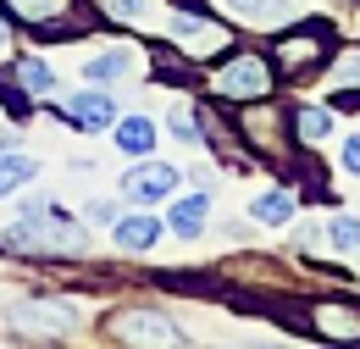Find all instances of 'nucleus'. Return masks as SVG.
<instances>
[{
	"label": "nucleus",
	"mask_w": 360,
	"mask_h": 349,
	"mask_svg": "<svg viewBox=\"0 0 360 349\" xmlns=\"http://www.w3.org/2000/svg\"><path fill=\"white\" fill-rule=\"evenodd\" d=\"M0 244L22 250V255H72V250H84V233L78 227H50L45 211H28V222H17Z\"/></svg>",
	"instance_id": "f257e3e1"
},
{
	"label": "nucleus",
	"mask_w": 360,
	"mask_h": 349,
	"mask_svg": "<svg viewBox=\"0 0 360 349\" xmlns=\"http://www.w3.org/2000/svg\"><path fill=\"white\" fill-rule=\"evenodd\" d=\"M155 239H161V222L155 217H122L117 222V250L144 255V250H155Z\"/></svg>",
	"instance_id": "9d476101"
},
{
	"label": "nucleus",
	"mask_w": 360,
	"mask_h": 349,
	"mask_svg": "<svg viewBox=\"0 0 360 349\" xmlns=\"http://www.w3.org/2000/svg\"><path fill=\"white\" fill-rule=\"evenodd\" d=\"M227 17H238V23H250V28H277L283 17H288V0H217Z\"/></svg>",
	"instance_id": "6e6552de"
},
{
	"label": "nucleus",
	"mask_w": 360,
	"mask_h": 349,
	"mask_svg": "<svg viewBox=\"0 0 360 349\" xmlns=\"http://www.w3.org/2000/svg\"><path fill=\"white\" fill-rule=\"evenodd\" d=\"M105 11H111V17H122V23H139V17L150 11V0H105Z\"/></svg>",
	"instance_id": "412c9836"
},
{
	"label": "nucleus",
	"mask_w": 360,
	"mask_h": 349,
	"mask_svg": "<svg viewBox=\"0 0 360 349\" xmlns=\"http://www.w3.org/2000/svg\"><path fill=\"white\" fill-rule=\"evenodd\" d=\"M0 50H6V23H0Z\"/></svg>",
	"instance_id": "a878e982"
},
{
	"label": "nucleus",
	"mask_w": 360,
	"mask_h": 349,
	"mask_svg": "<svg viewBox=\"0 0 360 349\" xmlns=\"http://www.w3.org/2000/svg\"><path fill=\"white\" fill-rule=\"evenodd\" d=\"M172 189H178V172H172V167H155V161H150V167H134V172L122 177V194L139 200V205H155V200H167Z\"/></svg>",
	"instance_id": "0eeeda50"
},
{
	"label": "nucleus",
	"mask_w": 360,
	"mask_h": 349,
	"mask_svg": "<svg viewBox=\"0 0 360 349\" xmlns=\"http://www.w3.org/2000/svg\"><path fill=\"white\" fill-rule=\"evenodd\" d=\"M266 89H271L266 56H233L217 72V94L222 100H266Z\"/></svg>",
	"instance_id": "7ed1b4c3"
},
{
	"label": "nucleus",
	"mask_w": 360,
	"mask_h": 349,
	"mask_svg": "<svg viewBox=\"0 0 360 349\" xmlns=\"http://www.w3.org/2000/svg\"><path fill=\"white\" fill-rule=\"evenodd\" d=\"M172 39H178L188 56H211V50L227 44V28L217 23V17L194 11V6H178V11H172Z\"/></svg>",
	"instance_id": "20e7f679"
},
{
	"label": "nucleus",
	"mask_w": 360,
	"mask_h": 349,
	"mask_svg": "<svg viewBox=\"0 0 360 349\" xmlns=\"http://www.w3.org/2000/svg\"><path fill=\"white\" fill-rule=\"evenodd\" d=\"M205 217H211V194H188V200H172V233H183V239H200Z\"/></svg>",
	"instance_id": "9b49d317"
},
{
	"label": "nucleus",
	"mask_w": 360,
	"mask_h": 349,
	"mask_svg": "<svg viewBox=\"0 0 360 349\" xmlns=\"http://www.w3.org/2000/svg\"><path fill=\"white\" fill-rule=\"evenodd\" d=\"M34 172H39V161H34V156L0 150V200H6V194H17V189H22V183H28Z\"/></svg>",
	"instance_id": "dca6fc26"
},
{
	"label": "nucleus",
	"mask_w": 360,
	"mask_h": 349,
	"mask_svg": "<svg viewBox=\"0 0 360 349\" xmlns=\"http://www.w3.org/2000/svg\"><path fill=\"white\" fill-rule=\"evenodd\" d=\"M321 50H327V28H321V23H316V28H300V34H288V39L277 44V72H288V78L311 72L316 61H321Z\"/></svg>",
	"instance_id": "39448f33"
},
{
	"label": "nucleus",
	"mask_w": 360,
	"mask_h": 349,
	"mask_svg": "<svg viewBox=\"0 0 360 349\" xmlns=\"http://www.w3.org/2000/svg\"><path fill=\"white\" fill-rule=\"evenodd\" d=\"M311 322L327 338H360V310H349V305H316Z\"/></svg>",
	"instance_id": "f8f14e48"
},
{
	"label": "nucleus",
	"mask_w": 360,
	"mask_h": 349,
	"mask_svg": "<svg viewBox=\"0 0 360 349\" xmlns=\"http://www.w3.org/2000/svg\"><path fill=\"white\" fill-rule=\"evenodd\" d=\"M122 72H134V50H105V56H89V61H84V78H89V84H111V78H122Z\"/></svg>",
	"instance_id": "2eb2a0df"
},
{
	"label": "nucleus",
	"mask_w": 360,
	"mask_h": 349,
	"mask_svg": "<svg viewBox=\"0 0 360 349\" xmlns=\"http://www.w3.org/2000/svg\"><path fill=\"white\" fill-rule=\"evenodd\" d=\"M11 17H22V23H34V28H45V23H56L61 11H72L78 0H0Z\"/></svg>",
	"instance_id": "4468645a"
},
{
	"label": "nucleus",
	"mask_w": 360,
	"mask_h": 349,
	"mask_svg": "<svg viewBox=\"0 0 360 349\" xmlns=\"http://www.w3.org/2000/svg\"><path fill=\"white\" fill-rule=\"evenodd\" d=\"M167 122H172V133H178L183 144H200V128H194V117H188V111H178V106H172V117H167Z\"/></svg>",
	"instance_id": "4be33fe9"
},
{
	"label": "nucleus",
	"mask_w": 360,
	"mask_h": 349,
	"mask_svg": "<svg viewBox=\"0 0 360 349\" xmlns=\"http://www.w3.org/2000/svg\"><path fill=\"white\" fill-rule=\"evenodd\" d=\"M294 128H300V139H305V144H311V139H327V133H333V111L305 106V111H294Z\"/></svg>",
	"instance_id": "6ab92c4d"
},
{
	"label": "nucleus",
	"mask_w": 360,
	"mask_h": 349,
	"mask_svg": "<svg viewBox=\"0 0 360 349\" xmlns=\"http://www.w3.org/2000/svg\"><path fill=\"white\" fill-rule=\"evenodd\" d=\"M117 150L122 156H150L155 150V122L150 117H122L117 122Z\"/></svg>",
	"instance_id": "ddd939ff"
},
{
	"label": "nucleus",
	"mask_w": 360,
	"mask_h": 349,
	"mask_svg": "<svg viewBox=\"0 0 360 349\" xmlns=\"http://www.w3.org/2000/svg\"><path fill=\"white\" fill-rule=\"evenodd\" d=\"M327 244L344 250V255H355L360 250V217H333L327 222Z\"/></svg>",
	"instance_id": "a211bd4d"
},
{
	"label": "nucleus",
	"mask_w": 360,
	"mask_h": 349,
	"mask_svg": "<svg viewBox=\"0 0 360 349\" xmlns=\"http://www.w3.org/2000/svg\"><path fill=\"white\" fill-rule=\"evenodd\" d=\"M0 150H6V133H0Z\"/></svg>",
	"instance_id": "bb28decb"
},
{
	"label": "nucleus",
	"mask_w": 360,
	"mask_h": 349,
	"mask_svg": "<svg viewBox=\"0 0 360 349\" xmlns=\"http://www.w3.org/2000/svg\"><path fill=\"white\" fill-rule=\"evenodd\" d=\"M338 84H344V89H355V84H360V56H355V61H344V67H338Z\"/></svg>",
	"instance_id": "b1692460"
},
{
	"label": "nucleus",
	"mask_w": 360,
	"mask_h": 349,
	"mask_svg": "<svg viewBox=\"0 0 360 349\" xmlns=\"http://www.w3.org/2000/svg\"><path fill=\"white\" fill-rule=\"evenodd\" d=\"M117 338H128V344H183V327L155 316V310H128V316H117Z\"/></svg>",
	"instance_id": "423d86ee"
},
{
	"label": "nucleus",
	"mask_w": 360,
	"mask_h": 349,
	"mask_svg": "<svg viewBox=\"0 0 360 349\" xmlns=\"http://www.w3.org/2000/svg\"><path fill=\"white\" fill-rule=\"evenodd\" d=\"M6 322L17 333H34V338H61V333L78 327V310L67 305V300H22V305L6 310Z\"/></svg>",
	"instance_id": "f03ea898"
},
{
	"label": "nucleus",
	"mask_w": 360,
	"mask_h": 349,
	"mask_svg": "<svg viewBox=\"0 0 360 349\" xmlns=\"http://www.w3.org/2000/svg\"><path fill=\"white\" fill-rule=\"evenodd\" d=\"M17 78H22L28 94H50V89H56V72H50L45 61H17Z\"/></svg>",
	"instance_id": "aec40b11"
},
{
	"label": "nucleus",
	"mask_w": 360,
	"mask_h": 349,
	"mask_svg": "<svg viewBox=\"0 0 360 349\" xmlns=\"http://www.w3.org/2000/svg\"><path fill=\"white\" fill-rule=\"evenodd\" d=\"M67 117L78 122V128H111L117 122V106L105 100V94H78V100H67Z\"/></svg>",
	"instance_id": "1a4fd4ad"
},
{
	"label": "nucleus",
	"mask_w": 360,
	"mask_h": 349,
	"mask_svg": "<svg viewBox=\"0 0 360 349\" xmlns=\"http://www.w3.org/2000/svg\"><path fill=\"white\" fill-rule=\"evenodd\" d=\"M344 172H355V177H360V133L344 144Z\"/></svg>",
	"instance_id": "5701e85b"
},
{
	"label": "nucleus",
	"mask_w": 360,
	"mask_h": 349,
	"mask_svg": "<svg viewBox=\"0 0 360 349\" xmlns=\"http://www.w3.org/2000/svg\"><path fill=\"white\" fill-rule=\"evenodd\" d=\"M338 106H349V111H360V84H355V89H344V94H338Z\"/></svg>",
	"instance_id": "393cba45"
},
{
	"label": "nucleus",
	"mask_w": 360,
	"mask_h": 349,
	"mask_svg": "<svg viewBox=\"0 0 360 349\" xmlns=\"http://www.w3.org/2000/svg\"><path fill=\"white\" fill-rule=\"evenodd\" d=\"M250 217H255V222H266V227H277V222H288V217H294V200H288V194H277V189H271V194H255Z\"/></svg>",
	"instance_id": "f3484780"
}]
</instances>
